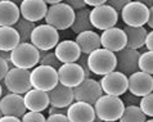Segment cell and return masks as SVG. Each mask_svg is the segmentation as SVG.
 <instances>
[{
    "label": "cell",
    "mask_w": 153,
    "mask_h": 122,
    "mask_svg": "<svg viewBox=\"0 0 153 122\" xmlns=\"http://www.w3.org/2000/svg\"><path fill=\"white\" fill-rule=\"evenodd\" d=\"M3 96V86H1V82H0V98Z\"/></svg>",
    "instance_id": "obj_47"
},
{
    "label": "cell",
    "mask_w": 153,
    "mask_h": 122,
    "mask_svg": "<svg viewBox=\"0 0 153 122\" xmlns=\"http://www.w3.org/2000/svg\"><path fill=\"white\" fill-rule=\"evenodd\" d=\"M0 122H22L21 118H17L13 116H1L0 117Z\"/></svg>",
    "instance_id": "obj_41"
},
{
    "label": "cell",
    "mask_w": 153,
    "mask_h": 122,
    "mask_svg": "<svg viewBox=\"0 0 153 122\" xmlns=\"http://www.w3.org/2000/svg\"><path fill=\"white\" fill-rule=\"evenodd\" d=\"M89 19H90L93 28L104 31L116 26L118 21V12H116L108 4H103V5L94 7L93 9H90Z\"/></svg>",
    "instance_id": "obj_8"
},
{
    "label": "cell",
    "mask_w": 153,
    "mask_h": 122,
    "mask_svg": "<svg viewBox=\"0 0 153 122\" xmlns=\"http://www.w3.org/2000/svg\"><path fill=\"white\" fill-rule=\"evenodd\" d=\"M46 4H49V5H53V4H58V3H62L63 0H44Z\"/></svg>",
    "instance_id": "obj_44"
},
{
    "label": "cell",
    "mask_w": 153,
    "mask_h": 122,
    "mask_svg": "<svg viewBox=\"0 0 153 122\" xmlns=\"http://www.w3.org/2000/svg\"><path fill=\"white\" fill-rule=\"evenodd\" d=\"M76 63L81 67L82 71H84V73H85V77H90V70H89V66H88V55L86 54H82L81 53V55L79 57V59L76 61Z\"/></svg>",
    "instance_id": "obj_33"
},
{
    "label": "cell",
    "mask_w": 153,
    "mask_h": 122,
    "mask_svg": "<svg viewBox=\"0 0 153 122\" xmlns=\"http://www.w3.org/2000/svg\"><path fill=\"white\" fill-rule=\"evenodd\" d=\"M9 1H12V3H14L16 4V5H21V3H22L23 1V0H9Z\"/></svg>",
    "instance_id": "obj_46"
},
{
    "label": "cell",
    "mask_w": 153,
    "mask_h": 122,
    "mask_svg": "<svg viewBox=\"0 0 153 122\" xmlns=\"http://www.w3.org/2000/svg\"><path fill=\"white\" fill-rule=\"evenodd\" d=\"M66 111L67 109H62V108H56V107H52L50 106L49 108V115H59V113H63V115H66Z\"/></svg>",
    "instance_id": "obj_42"
},
{
    "label": "cell",
    "mask_w": 153,
    "mask_h": 122,
    "mask_svg": "<svg viewBox=\"0 0 153 122\" xmlns=\"http://www.w3.org/2000/svg\"><path fill=\"white\" fill-rule=\"evenodd\" d=\"M138 106L147 117L153 118V92H149V94L142 96Z\"/></svg>",
    "instance_id": "obj_31"
},
{
    "label": "cell",
    "mask_w": 153,
    "mask_h": 122,
    "mask_svg": "<svg viewBox=\"0 0 153 122\" xmlns=\"http://www.w3.org/2000/svg\"><path fill=\"white\" fill-rule=\"evenodd\" d=\"M40 50L31 43H19L10 52V62L13 67L23 70H32L39 64Z\"/></svg>",
    "instance_id": "obj_4"
},
{
    "label": "cell",
    "mask_w": 153,
    "mask_h": 122,
    "mask_svg": "<svg viewBox=\"0 0 153 122\" xmlns=\"http://www.w3.org/2000/svg\"><path fill=\"white\" fill-rule=\"evenodd\" d=\"M89 13H90V9H86V8L75 12V18L71 26L72 32H75L77 35L80 32L93 30L90 19H89Z\"/></svg>",
    "instance_id": "obj_26"
},
{
    "label": "cell",
    "mask_w": 153,
    "mask_h": 122,
    "mask_svg": "<svg viewBox=\"0 0 153 122\" xmlns=\"http://www.w3.org/2000/svg\"><path fill=\"white\" fill-rule=\"evenodd\" d=\"M116 53L99 48L88 55V66L91 73L104 76L116 70Z\"/></svg>",
    "instance_id": "obj_3"
},
{
    "label": "cell",
    "mask_w": 153,
    "mask_h": 122,
    "mask_svg": "<svg viewBox=\"0 0 153 122\" xmlns=\"http://www.w3.org/2000/svg\"><path fill=\"white\" fill-rule=\"evenodd\" d=\"M147 24L153 30V7L149 8V17H148V22H147Z\"/></svg>",
    "instance_id": "obj_43"
},
{
    "label": "cell",
    "mask_w": 153,
    "mask_h": 122,
    "mask_svg": "<svg viewBox=\"0 0 153 122\" xmlns=\"http://www.w3.org/2000/svg\"><path fill=\"white\" fill-rule=\"evenodd\" d=\"M129 80V86H127V91L131 92L133 95H137L139 98L153 92V76L148 75L142 71H137V72L131 73L127 76Z\"/></svg>",
    "instance_id": "obj_16"
},
{
    "label": "cell",
    "mask_w": 153,
    "mask_h": 122,
    "mask_svg": "<svg viewBox=\"0 0 153 122\" xmlns=\"http://www.w3.org/2000/svg\"><path fill=\"white\" fill-rule=\"evenodd\" d=\"M144 122H153V118H149V120H146Z\"/></svg>",
    "instance_id": "obj_48"
},
{
    "label": "cell",
    "mask_w": 153,
    "mask_h": 122,
    "mask_svg": "<svg viewBox=\"0 0 153 122\" xmlns=\"http://www.w3.org/2000/svg\"><path fill=\"white\" fill-rule=\"evenodd\" d=\"M144 45H146L148 52H153V30L148 31L147 37H146V44Z\"/></svg>",
    "instance_id": "obj_39"
},
{
    "label": "cell",
    "mask_w": 153,
    "mask_h": 122,
    "mask_svg": "<svg viewBox=\"0 0 153 122\" xmlns=\"http://www.w3.org/2000/svg\"><path fill=\"white\" fill-rule=\"evenodd\" d=\"M131 0H107V4L109 7H112L116 12H121L126 4H129Z\"/></svg>",
    "instance_id": "obj_35"
},
{
    "label": "cell",
    "mask_w": 153,
    "mask_h": 122,
    "mask_svg": "<svg viewBox=\"0 0 153 122\" xmlns=\"http://www.w3.org/2000/svg\"><path fill=\"white\" fill-rule=\"evenodd\" d=\"M21 18L19 7L9 0H0V27L14 26Z\"/></svg>",
    "instance_id": "obj_23"
},
{
    "label": "cell",
    "mask_w": 153,
    "mask_h": 122,
    "mask_svg": "<svg viewBox=\"0 0 153 122\" xmlns=\"http://www.w3.org/2000/svg\"><path fill=\"white\" fill-rule=\"evenodd\" d=\"M58 72V81L59 84L68 87H76L80 82H82L85 77V73L82 68L77 63H62L61 67L57 70Z\"/></svg>",
    "instance_id": "obj_15"
},
{
    "label": "cell",
    "mask_w": 153,
    "mask_h": 122,
    "mask_svg": "<svg viewBox=\"0 0 153 122\" xmlns=\"http://www.w3.org/2000/svg\"><path fill=\"white\" fill-rule=\"evenodd\" d=\"M39 64L42 66H49V67H53V68L58 70L61 67L62 63L59 62V59L57 58L56 53L54 52H42L40 50V59H39Z\"/></svg>",
    "instance_id": "obj_30"
},
{
    "label": "cell",
    "mask_w": 153,
    "mask_h": 122,
    "mask_svg": "<svg viewBox=\"0 0 153 122\" xmlns=\"http://www.w3.org/2000/svg\"><path fill=\"white\" fill-rule=\"evenodd\" d=\"M3 84L5 86L8 92H14V94L25 95L31 89V82H30V70L18 68V67H12L7 72L5 77L3 80Z\"/></svg>",
    "instance_id": "obj_7"
},
{
    "label": "cell",
    "mask_w": 153,
    "mask_h": 122,
    "mask_svg": "<svg viewBox=\"0 0 153 122\" xmlns=\"http://www.w3.org/2000/svg\"><path fill=\"white\" fill-rule=\"evenodd\" d=\"M57 58L61 63H74L81 55V50L75 40H62L54 48Z\"/></svg>",
    "instance_id": "obj_20"
},
{
    "label": "cell",
    "mask_w": 153,
    "mask_h": 122,
    "mask_svg": "<svg viewBox=\"0 0 153 122\" xmlns=\"http://www.w3.org/2000/svg\"><path fill=\"white\" fill-rule=\"evenodd\" d=\"M146 120L147 116L142 112L139 106H125L124 113L118 122H144Z\"/></svg>",
    "instance_id": "obj_27"
},
{
    "label": "cell",
    "mask_w": 153,
    "mask_h": 122,
    "mask_svg": "<svg viewBox=\"0 0 153 122\" xmlns=\"http://www.w3.org/2000/svg\"><path fill=\"white\" fill-rule=\"evenodd\" d=\"M134 1H140V0H134Z\"/></svg>",
    "instance_id": "obj_49"
},
{
    "label": "cell",
    "mask_w": 153,
    "mask_h": 122,
    "mask_svg": "<svg viewBox=\"0 0 153 122\" xmlns=\"http://www.w3.org/2000/svg\"><path fill=\"white\" fill-rule=\"evenodd\" d=\"M30 43L39 50L49 52V50L56 48L57 44L59 43V33L54 27L46 23L39 24L33 28Z\"/></svg>",
    "instance_id": "obj_6"
},
{
    "label": "cell",
    "mask_w": 153,
    "mask_h": 122,
    "mask_svg": "<svg viewBox=\"0 0 153 122\" xmlns=\"http://www.w3.org/2000/svg\"><path fill=\"white\" fill-rule=\"evenodd\" d=\"M95 116L103 122H116L124 113L125 104L121 96L103 94L94 103Z\"/></svg>",
    "instance_id": "obj_1"
},
{
    "label": "cell",
    "mask_w": 153,
    "mask_h": 122,
    "mask_svg": "<svg viewBox=\"0 0 153 122\" xmlns=\"http://www.w3.org/2000/svg\"><path fill=\"white\" fill-rule=\"evenodd\" d=\"M0 112L3 116H13L17 118H22L23 115L27 112L25 106L23 95L8 92L0 98Z\"/></svg>",
    "instance_id": "obj_13"
},
{
    "label": "cell",
    "mask_w": 153,
    "mask_h": 122,
    "mask_svg": "<svg viewBox=\"0 0 153 122\" xmlns=\"http://www.w3.org/2000/svg\"><path fill=\"white\" fill-rule=\"evenodd\" d=\"M102 95H103V90L100 87L99 81L91 77L84 78L82 82H80L77 86L74 87L75 100L89 103L91 106H94V103Z\"/></svg>",
    "instance_id": "obj_11"
},
{
    "label": "cell",
    "mask_w": 153,
    "mask_h": 122,
    "mask_svg": "<svg viewBox=\"0 0 153 122\" xmlns=\"http://www.w3.org/2000/svg\"><path fill=\"white\" fill-rule=\"evenodd\" d=\"M46 12H48V4L44 0H23L19 5L21 17L33 23L44 19Z\"/></svg>",
    "instance_id": "obj_17"
},
{
    "label": "cell",
    "mask_w": 153,
    "mask_h": 122,
    "mask_svg": "<svg viewBox=\"0 0 153 122\" xmlns=\"http://www.w3.org/2000/svg\"><path fill=\"white\" fill-rule=\"evenodd\" d=\"M143 4H146V5L148 7V8H151V7H153V0H140Z\"/></svg>",
    "instance_id": "obj_45"
},
{
    "label": "cell",
    "mask_w": 153,
    "mask_h": 122,
    "mask_svg": "<svg viewBox=\"0 0 153 122\" xmlns=\"http://www.w3.org/2000/svg\"><path fill=\"white\" fill-rule=\"evenodd\" d=\"M63 3H66L67 5H70L74 10H80V9H84L86 7L84 0H63Z\"/></svg>",
    "instance_id": "obj_36"
},
{
    "label": "cell",
    "mask_w": 153,
    "mask_h": 122,
    "mask_svg": "<svg viewBox=\"0 0 153 122\" xmlns=\"http://www.w3.org/2000/svg\"><path fill=\"white\" fill-rule=\"evenodd\" d=\"M8 71H9V66H8V63L0 58V82L4 80V77H5Z\"/></svg>",
    "instance_id": "obj_38"
},
{
    "label": "cell",
    "mask_w": 153,
    "mask_h": 122,
    "mask_svg": "<svg viewBox=\"0 0 153 122\" xmlns=\"http://www.w3.org/2000/svg\"><path fill=\"white\" fill-rule=\"evenodd\" d=\"M75 41H76V44L79 45L81 53L86 54V55H89V54L91 52H94V50L102 48L100 46V36L93 30L77 33Z\"/></svg>",
    "instance_id": "obj_22"
},
{
    "label": "cell",
    "mask_w": 153,
    "mask_h": 122,
    "mask_svg": "<svg viewBox=\"0 0 153 122\" xmlns=\"http://www.w3.org/2000/svg\"><path fill=\"white\" fill-rule=\"evenodd\" d=\"M45 122H70V120L67 118L66 115L59 113V115H49Z\"/></svg>",
    "instance_id": "obj_37"
},
{
    "label": "cell",
    "mask_w": 153,
    "mask_h": 122,
    "mask_svg": "<svg viewBox=\"0 0 153 122\" xmlns=\"http://www.w3.org/2000/svg\"><path fill=\"white\" fill-rule=\"evenodd\" d=\"M100 87L104 94L114 95V96H122L127 91L129 86V80L127 76L118 71H112L100 78Z\"/></svg>",
    "instance_id": "obj_10"
},
{
    "label": "cell",
    "mask_w": 153,
    "mask_h": 122,
    "mask_svg": "<svg viewBox=\"0 0 153 122\" xmlns=\"http://www.w3.org/2000/svg\"><path fill=\"white\" fill-rule=\"evenodd\" d=\"M139 71L153 76V52L140 53L139 57Z\"/></svg>",
    "instance_id": "obj_29"
},
{
    "label": "cell",
    "mask_w": 153,
    "mask_h": 122,
    "mask_svg": "<svg viewBox=\"0 0 153 122\" xmlns=\"http://www.w3.org/2000/svg\"><path fill=\"white\" fill-rule=\"evenodd\" d=\"M85 4L89 7H99V5H103V4H107V0H84Z\"/></svg>",
    "instance_id": "obj_40"
},
{
    "label": "cell",
    "mask_w": 153,
    "mask_h": 122,
    "mask_svg": "<svg viewBox=\"0 0 153 122\" xmlns=\"http://www.w3.org/2000/svg\"><path fill=\"white\" fill-rule=\"evenodd\" d=\"M139 57L140 53L135 49L124 48L122 50L116 53V71L122 72L126 76L139 71Z\"/></svg>",
    "instance_id": "obj_12"
},
{
    "label": "cell",
    "mask_w": 153,
    "mask_h": 122,
    "mask_svg": "<svg viewBox=\"0 0 153 122\" xmlns=\"http://www.w3.org/2000/svg\"><path fill=\"white\" fill-rule=\"evenodd\" d=\"M75 18V10L66 3H58L48 7V12L45 16V23L54 27L57 31L68 30L72 26Z\"/></svg>",
    "instance_id": "obj_2"
},
{
    "label": "cell",
    "mask_w": 153,
    "mask_h": 122,
    "mask_svg": "<svg viewBox=\"0 0 153 122\" xmlns=\"http://www.w3.org/2000/svg\"><path fill=\"white\" fill-rule=\"evenodd\" d=\"M148 17H149V8L142 1L131 0L121 10V18L125 26L130 27H140L147 24Z\"/></svg>",
    "instance_id": "obj_9"
},
{
    "label": "cell",
    "mask_w": 153,
    "mask_h": 122,
    "mask_svg": "<svg viewBox=\"0 0 153 122\" xmlns=\"http://www.w3.org/2000/svg\"><path fill=\"white\" fill-rule=\"evenodd\" d=\"M139 100H140L139 96L133 95L131 92H127V91L124 94V98H122V102H124L125 106H138Z\"/></svg>",
    "instance_id": "obj_34"
},
{
    "label": "cell",
    "mask_w": 153,
    "mask_h": 122,
    "mask_svg": "<svg viewBox=\"0 0 153 122\" xmlns=\"http://www.w3.org/2000/svg\"><path fill=\"white\" fill-rule=\"evenodd\" d=\"M30 82L33 89L48 92L59 82L58 72L53 67L39 64L30 71Z\"/></svg>",
    "instance_id": "obj_5"
},
{
    "label": "cell",
    "mask_w": 153,
    "mask_h": 122,
    "mask_svg": "<svg viewBox=\"0 0 153 122\" xmlns=\"http://www.w3.org/2000/svg\"><path fill=\"white\" fill-rule=\"evenodd\" d=\"M48 95H49V106L56 108L67 109V107L71 103L75 102L74 89L62 85L59 82L50 91H48Z\"/></svg>",
    "instance_id": "obj_19"
},
{
    "label": "cell",
    "mask_w": 153,
    "mask_h": 122,
    "mask_svg": "<svg viewBox=\"0 0 153 122\" xmlns=\"http://www.w3.org/2000/svg\"><path fill=\"white\" fill-rule=\"evenodd\" d=\"M22 122H45L46 117L42 115L41 112H32V111H27L23 115V117L21 118Z\"/></svg>",
    "instance_id": "obj_32"
},
{
    "label": "cell",
    "mask_w": 153,
    "mask_h": 122,
    "mask_svg": "<svg viewBox=\"0 0 153 122\" xmlns=\"http://www.w3.org/2000/svg\"><path fill=\"white\" fill-rule=\"evenodd\" d=\"M1 116H3V115H1V112H0V117H1Z\"/></svg>",
    "instance_id": "obj_50"
},
{
    "label": "cell",
    "mask_w": 153,
    "mask_h": 122,
    "mask_svg": "<svg viewBox=\"0 0 153 122\" xmlns=\"http://www.w3.org/2000/svg\"><path fill=\"white\" fill-rule=\"evenodd\" d=\"M13 27L16 28V31L18 32L21 43H30L31 33L33 31V28L36 27V24L33 22H30V21L23 19L22 17H21V18L17 21V23L14 24Z\"/></svg>",
    "instance_id": "obj_28"
},
{
    "label": "cell",
    "mask_w": 153,
    "mask_h": 122,
    "mask_svg": "<svg viewBox=\"0 0 153 122\" xmlns=\"http://www.w3.org/2000/svg\"><path fill=\"white\" fill-rule=\"evenodd\" d=\"M19 43V35L13 26L0 27V50L12 52Z\"/></svg>",
    "instance_id": "obj_25"
},
{
    "label": "cell",
    "mask_w": 153,
    "mask_h": 122,
    "mask_svg": "<svg viewBox=\"0 0 153 122\" xmlns=\"http://www.w3.org/2000/svg\"><path fill=\"white\" fill-rule=\"evenodd\" d=\"M122 30L126 33V39H127V48L139 50L140 48H143L146 44V37H147V28L144 26L140 27H130V26H125Z\"/></svg>",
    "instance_id": "obj_24"
},
{
    "label": "cell",
    "mask_w": 153,
    "mask_h": 122,
    "mask_svg": "<svg viewBox=\"0 0 153 122\" xmlns=\"http://www.w3.org/2000/svg\"><path fill=\"white\" fill-rule=\"evenodd\" d=\"M66 116L70 122H94L95 111L94 107L89 103L75 100L67 107Z\"/></svg>",
    "instance_id": "obj_18"
},
{
    "label": "cell",
    "mask_w": 153,
    "mask_h": 122,
    "mask_svg": "<svg viewBox=\"0 0 153 122\" xmlns=\"http://www.w3.org/2000/svg\"><path fill=\"white\" fill-rule=\"evenodd\" d=\"M100 46L109 52L117 53L126 48L127 39L125 31L120 27H111L108 30H104L100 33Z\"/></svg>",
    "instance_id": "obj_14"
},
{
    "label": "cell",
    "mask_w": 153,
    "mask_h": 122,
    "mask_svg": "<svg viewBox=\"0 0 153 122\" xmlns=\"http://www.w3.org/2000/svg\"><path fill=\"white\" fill-rule=\"evenodd\" d=\"M23 100H25V106H26L27 111L42 112L49 107L48 92L33 89V87H31V89L23 95Z\"/></svg>",
    "instance_id": "obj_21"
}]
</instances>
